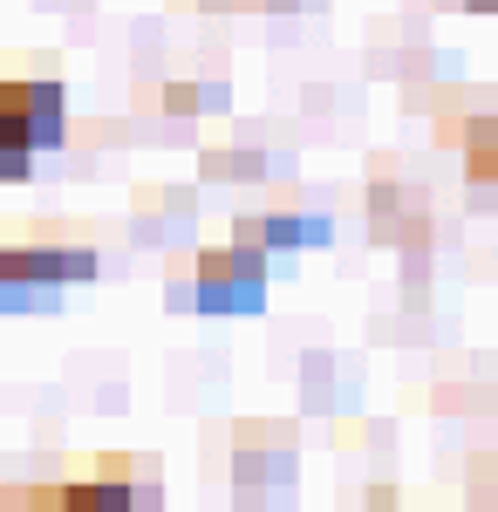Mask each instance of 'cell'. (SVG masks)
<instances>
[{
  "mask_svg": "<svg viewBox=\"0 0 498 512\" xmlns=\"http://www.w3.org/2000/svg\"><path fill=\"white\" fill-rule=\"evenodd\" d=\"M198 315H260L267 308V253L260 246H212L192 267Z\"/></svg>",
  "mask_w": 498,
  "mask_h": 512,
  "instance_id": "2",
  "label": "cell"
},
{
  "mask_svg": "<svg viewBox=\"0 0 498 512\" xmlns=\"http://www.w3.org/2000/svg\"><path fill=\"white\" fill-rule=\"evenodd\" d=\"M76 280H96L89 246H0V315H35Z\"/></svg>",
  "mask_w": 498,
  "mask_h": 512,
  "instance_id": "1",
  "label": "cell"
},
{
  "mask_svg": "<svg viewBox=\"0 0 498 512\" xmlns=\"http://www.w3.org/2000/svg\"><path fill=\"white\" fill-rule=\"evenodd\" d=\"M0 123L21 137V144H35V151H55L62 137H69V96H62V82H0Z\"/></svg>",
  "mask_w": 498,
  "mask_h": 512,
  "instance_id": "3",
  "label": "cell"
},
{
  "mask_svg": "<svg viewBox=\"0 0 498 512\" xmlns=\"http://www.w3.org/2000/svg\"><path fill=\"white\" fill-rule=\"evenodd\" d=\"M21 512H89L76 499V492H69V478H62V485H28V492H21Z\"/></svg>",
  "mask_w": 498,
  "mask_h": 512,
  "instance_id": "6",
  "label": "cell"
},
{
  "mask_svg": "<svg viewBox=\"0 0 498 512\" xmlns=\"http://www.w3.org/2000/svg\"><path fill=\"white\" fill-rule=\"evenodd\" d=\"M14 499H21V492H7V485H0V512H7V506H14Z\"/></svg>",
  "mask_w": 498,
  "mask_h": 512,
  "instance_id": "7",
  "label": "cell"
},
{
  "mask_svg": "<svg viewBox=\"0 0 498 512\" xmlns=\"http://www.w3.org/2000/svg\"><path fill=\"white\" fill-rule=\"evenodd\" d=\"M35 171V144H21L7 123H0V185H21Z\"/></svg>",
  "mask_w": 498,
  "mask_h": 512,
  "instance_id": "5",
  "label": "cell"
},
{
  "mask_svg": "<svg viewBox=\"0 0 498 512\" xmlns=\"http://www.w3.org/2000/svg\"><path fill=\"white\" fill-rule=\"evenodd\" d=\"M239 246H260V253H301V246H328V219H294V212H273V219H239Z\"/></svg>",
  "mask_w": 498,
  "mask_h": 512,
  "instance_id": "4",
  "label": "cell"
}]
</instances>
